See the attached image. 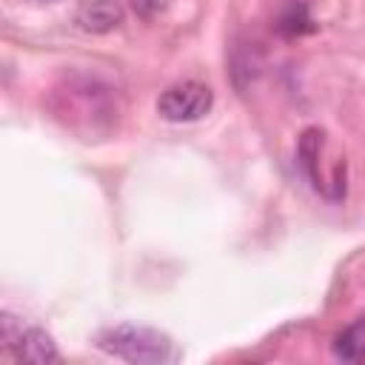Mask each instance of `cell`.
<instances>
[{
	"instance_id": "6da1fadb",
	"label": "cell",
	"mask_w": 365,
	"mask_h": 365,
	"mask_svg": "<svg viewBox=\"0 0 365 365\" xmlns=\"http://www.w3.org/2000/svg\"><path fill=\"white\" fill-rule=\"evenodd\" d=\"M48 111L68 131L83 140H100L117 131L120 125V100L117 88L103 83L100 77L71 74L66 77L48 97Z\"/></svg>"
},
{
	"instance_id": "7a4b0ae2",
	"label": "cell",
	"mask_w": 365,
	"mask_h": 365,
	"mask_svg": "<svg viewBox=\"0 0 365 365\" xmlns=\"http://www.w3.org/2000/svg\"><path fill=\"white\" fill-rule=\"evenodd\" d=\"M97 348L134 365H165L177 359V345L168 334L137 322H120L103 328L97 334Z\"/></svg>"
},
{
	"instance_id": "3957f363",
	"label": "cell",
	"mask_w": 365,
	"mask_h": 365,
	"mask_svg": "<svg viewBox=\"0 0 365 365\" xmlns=\"http://www.w3.org/2000/svg\"><path fill=\"white\" fill-rule=\"evenodd\" d=\"M297 163L311 182L317 194H322L331 202H339L345 197V157L334 151L328 134L322 128H305L297 143Z\"/></svg>"
},
{
	"instance_id": "277c9868",
	"label": "cell",
	"mask_w": 365,
	"mask_h": 365,
	"mask_svg": "<svg viewBox=\"0 0 365 365\" xmlns=\"http://www.w3.org/2000/svg\"><path fill=\"white\" fill-rule=\"evenodd\" d=\"M211 108H214V91L200 80L171 83L157 97V114L168 123H194L202 120Z\"/></svg>"
},
{
	"instance_id": "5b68a950",
	"label": "cell",
	"mask_w": 365,
	"mask_h": 365,
	"mask_svg": "<svg viewBox=\"0 0 365 365\" xmlns=\"http://www.w3.org/2000/svg\"><path fill=\"white\" fill-rule=\"evenodd\" d=\"M0 334H3L6 348L14 354V359L40 362V365L60 359L54 339H51L43 328H37V325H23V322H17L11 314H3V319H0Z\"/></svg>"
},
{
	"instance_id": "8992f818",
	"label": "cell",
	"mask_w": 365,
	"mask_h": 365,
	"mask_svg": "<svg viewBox=\"0 0 365 365\" xmlns=\"http://www.w3.org/2000/svg\"><path fill=\"white\" fill-rule=\"evenodd\" d=\"M125 11L117 0H91L80 9V26L91 34H108L123 23Z\"/></svg>"
},
{
	"instance_id": "52a82bcc",
	"label": "cell",
	"mask_w": 365,
	"mask_h": 365,
	"mask_svg": "<svg viewBox=\"0 0 365 365\" xmlns=\"http://www.w3.org/2000/svg\"><path fill=\"white\" fill-rule=\"evenodd\" d=\"M334 354L339 359H348V362L365 359V319H356V322H351L348 328H342L336 334Z\"/></svg>"
},
{
	"instance_id": "ba28073f",
	"label": "cell",
	"mask_w": 365,
	"mask_h": 365,
	"mask_svg": "<svg viewBox=\"0 0 365 365\" xmlns=\"http://www.w3.org/2000/svg\"><path fill=\"white\" fill-rule=\"evenodd\" d=\"M305 23H311V17H308L305 6H302V3H294V6H291V11L282 17L279 29H282L285 34H302V31H308V29H311V26H305Z\"/></svg>"
},
{
	"instance_id": "9c48e42d",
	"label": "cell",
	"mask_w": 365,
	"mask_h": 365,
	"mask_svg": "<svg viewBox=\"0 0 365 365\" xmlns=\"http://www.w3.org/2000/svg\"><path fill=\"white\" fill-rule=\"evenodd\" d=\"M46 3H54V0H46Z\"/></svg>"
}]
</instances>
